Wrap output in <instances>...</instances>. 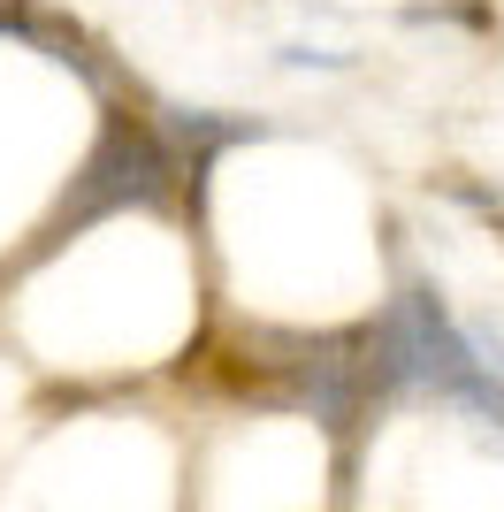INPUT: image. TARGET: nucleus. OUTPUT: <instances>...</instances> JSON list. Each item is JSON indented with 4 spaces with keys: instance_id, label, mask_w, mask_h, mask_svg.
<instances>
[]
</instances>
